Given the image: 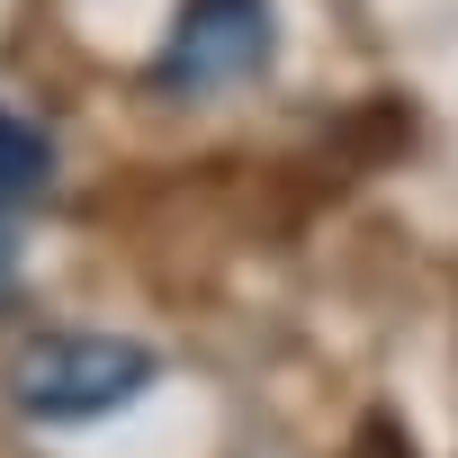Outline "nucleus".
I'll return each instance as SVG.
<instances>
[{
	"label": "nucleus",
	"mask_w": 458,
	"mask_h": 458,
	"mask_svg": "<svg viewBox=\"0 0 458 458\" xmlns=\"http://www.w3.org/2000/svg\"><path fill=\"white\" fill-rule=\"evenodd\" d=\"M270 64H279V10L270 0H180L171 46L153 55V90L207 99V90L261 81Z\"/></svg>",
	"instance_id": "f03ea898"
},
{
	"label": "nucleus",
	"mask_w": 458,
	"mask_h": 458,
	"mask_svg": "<svg viewBox=\"0 0 458 458\" xmlns=\"http://www.w3.org/2000/svg\"><path fill=\"white\" fill-rule=\"evenodd\" d=\"M46 189H55L46 126H28L19 108H0V225H19L28 207H46Z\"/></svg>",
	"instance_id": "7ed1b4c3"
},
{
	"label": "nucleus",
	"mask_w": 458,
	"mask_h": 458,
	"mask_svg": "<svg viewBox=\"0 0 458 458\" xmlns=\"http://www.w3.org/2000/svg\"><path fill=\"white\" fill-rule=\"evenodd\" d=\"M153 377H162V360L126 333H28L0 369V395L37 431H81V422L126 413Z\"/></svg>",
	"instance_id": "f257e3e1"
},
{
	"label": "nucleus",
	"mask_w": 458,
	"mask_h": 458,
	"mask_svg": "<svg viewBox=\"0 0 458 458\" xmlns=\"http://www.w3.org/2000/svg\"><path fill=\"white\" fill-rule=\"evenodd\" d=\"M19 288V225H0V297Z\"/></svg>",
	"instance_id": "20e7f679"
}]
</instances>
